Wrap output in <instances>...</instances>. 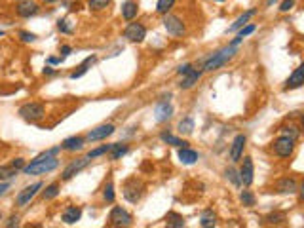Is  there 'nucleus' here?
I'll list each match as a JSON object with an SVG mask.
<instances>
[{
    "label": "nucleus",
    "instance_id": "1",
    "mask_svg": "<svg viewBox=\"0 0 304 228\" xmlns=\"http://www.w3.org/2000/svg\"><path fill=\"white\" fill-rule=\"evenodd\" d=\"M61 152V146H55V148H49L46 152L38 154L31 164H27L21 171L25 175H46V173H51L53 169L59 168V158L57 154Z\"/></svg>",
    "mask_w": 304,
    "mask_h": 228
},
{
    "label": "nucleus",
    "instance_id": "2",
    "mask_svg": "<svg viewBox=\"0 0 304 228\" xmlns=\"http://www.w3.org/2000/svg\"><path fill=\"white\" fill-rule=\"evenodd\" d=\"M238 53V46H226V48L219 49V51H215V53H211L209 57H207L206 61H204V69L202 71H217V69H220V67H224L228 61L234 57Z\"/></svg>",
    "mask_w": 304,
    "mask_h": 228
},
{
    "label": "nucleus",
    "instance_id": "3",
    "mask_svg": "<svg viewBox=\"0 0 304 228\" xmlns=\"http://www.w3.org/2000/svg\"><path fill=\"white\" fill-rule=\"evenodd\" d=\"M17 114L23 118L25 122H31V124H37L46 116V107L38 101H31V103H25L19 107Z\"/></svg>",
    "mask_w": 304,
    "mask_h": 228
},
{
    "label": "nucleus",
    "instance_id": "4",
    "mask_svg": "<svg viewBox=\"0 0 304 228\" xmlns=\"http://www.w3.org/2000/svg\"><path fill=\"white\" fill-rule=\"evenodd\" d=\"M145 194V182L137 177H131L124 182V198L131 204H137Z\"/></svg>",
    "mask_w": 304,
    "mask_h": 228
},
{
    "label": "nucleus",
    "instance_id": "5",
    "mask_svg": "<svg viewBox=\"0 0 304 228\" xmlns=\"http://www.w3.org/2000/svg\"><path fill=\"white\" fill-rule=\"evenodd\" d=\"M295 139L287 137V135H280L274 143H272V152L278 158H289L295 152Z\"/></svg>",
    "mask_w": 304,
    "mask_h": 228
},
{
    "label": "nucleus",
    "instance_id": "6",
    "mask_svg": "<svg viewBox=\"0 0 304 228\" xmlns=\"http://www.w3.org/2000/svg\"><path fill=\"white\" fill-rule=\"evenodd\" d=\"M109 225L110 227H131L133 225V217L130 211H126L120 205H114L109 213Z\"/></svg>",
    "mask_w": 304,
    "mask_h": 228
},
{
    "label": "nucleus",
    "instance_id": "7",
    "mask_svg": "<svg viewBox=\"0 0 304 228\" xmlns=\"http://www.w3.org/2000/svg\"><path fill=\"white\" fill-rule=\"evenodd\" d=\"M162 23H164V29L168 31V35H171V36H184L186 35V25L182 23V19L179 17V15L166 13Z\"/></svg>",
    "mask_w": 304,
    "mask_h": 228
},
{
    "label": "nucleus",
    "instance_id": "8",
    "mask_svg": "<svg viewBox=\"0 0 304 228\" xmlns=\"http://www.w3.org/2000/svg\"><path fill=\"white\" fill-rule=\"evenodd\" d=\"M42 188H44V182H42V181H37V182L25 186L23 190H19V194H17L15 205H17V207H25L27 204H31V200H33V198L38 194V190H42Z\"/></svg>",
    "mask_w": 304,
    "mask_h": 228
},
{
    "label": "nucleus",
    "instance_id": "9",
    "mask_svg": "<svg viewBox=\"0 0 304 228\" xmlns=\"http://www.w3.org/2000/svg\"><path fill=\"white\" fill-rule=\"evenodd\" d=\"M89 158L84 156V158H76V160H71L69 164H67V168L63 169V173H61V181H71L74 175H78L82 169H86L89 166Z\"/></svg>",
    "mask_w": 304,
    "mask_h": 228
},
{
    "label": "nucleus",
    "instance_id": "10",
    "mask_svg": "<svg viewBox=\"0 0 304 228\" xmlns=\"http://www.w3.org/2000/svg\"><path fill=\"white\" fill-rule=\"evenodd\" d=\"M124 38L133 44H141L146 38V27L143 23H130L124 29Z\"/></svg>",
    "mask_w": 304,
    "mask_h": 228
},
{
    "label": "nucleus",
    "instance_id": "11",
    "mask_svg": "<svg viewBox=\"0 0 304 228\" xmlns=\"http://www.w3.org/2000/svg\"><path fill=\"white\" fill-rule=\"evenodd\" d=\"M40 12V6H38L37 0H17L15 2V13L23 19H29L33 15H37Z\"/></svg>",
    "mask_w": 304,
    "mask_h": 228
},
{
    "label": "nucleus",
    "instance_id": "12",
    "mask_svg": "<svg viewBox=\"0 0 304 228\" xmlns=\"http://www.w3.org/2000/svg\"><path fill=\"white\" fill-rule=\"evenodd\" d=\"M170 93H168V97H162L158 103H156V107H154V118H156V122H168L173 116V107H171L170 103Z\"/></svg>",
    "mask_w": 304,
    "mask_h": 228
},
{
    "label": "nucleus",
    "instance_id": "13",
    "mask_svg": "<svg viewBox=\"0 0 304 228\" xmlns=\"http://www.w3.org/2000/svg\"><path fill=\"white\" fill-rule=\"evenodd\" d=\"M240 181H242L243 186H251V182L255 179V166H253V160L249 156H243L242 168H240Z\"/></svg>",
    "mask_w": 304,
    "mask_h": 228
},
{
    "label": "nucleus",
    "instance_id": "14",
    "mask_svg": "<svg viewBox=\"0 0 304 228\" xmlns=\"http://www.w3.org/2000/svg\"><path fill=\"white\" fill-rule=\"evenodd\" d=\"M114 132H116V128H114L112 124H103V126H97L95 130L87 132V135H86V141H89V143H95V141H103V139L110 137V135H112Z\"/></svg>",
    "mask_w": 304,
    "mask_h": 228
},
{
    "label": "nucleus",
    "instance_id": "15",
    "mask_svg": "<svg viewBox=\"0 0 304 228\" xmlns=\"http://www.w3.org/2000/svg\"><path fill=\"white\" fill-rule=\"evenodd\" d=\"M245 143H247V137L240 133V135H236L234 137V141H232V146H230V162H240L243 156V148H245Z\"/></svg>",
    "mask_w": 304,
    "mask_h": 228
},
{
    "label": "nucleus",
    "instance_id": "16",
    "mask_svg": "<svg viewBox=\"0 0 304 228\" xmlns=\"http://www.w3.org/2000/svg\"><path fill=\"white\" fill-rule=\"evenodd\" d=\"M84 144H86V137L73 135V137H67L59 146H61V150H65V152H78V150L84 148Z\"/></svg>",
    "mask_w": 304,
    "mask_h": 228
},
{
    "label": "nucleus",
    "instance_id": "17",
    "mask_svg": "<svg viewBox=\"0 0 304 228\" xmlns=\"http://www.w3.org/2000/svg\"><path fill=\"white\" fill-rule=\"evenodd\" d=\"M80 217H82V207H80V205H67V207L63 209V213H61V219H63L65 225H74V223H78Z\"/></svg>",
    "mask_w": 304,
    "mask_h": 228
},
{
    "label": "nucleus",
    "instance_id": "18",
    "mask_svg": "<svg viewBox=\"0 0 304 228\" xmlns=\"http://www.w3.org/2000/svg\"><path fill=\"white\" fill-rule=\"evenodd\" d=\"M276 190L281 194H295L299 190V181L295 177H283L276 182Z\"/></svg>",
    "mask_w": 304,
    "mask_h": 228
},
{
    "label": "nucleus",
    "instance_id": "19",
    "mask_svg": "<svg viewBox=\"0 0 304 228\" xmlns=\"http://www.w3.org/2000/svg\"><path fill=\"white\" fill-rule=\"evenodd\" d=\"M304 84V67H297L295 72H293L291 76H289V80L285 82L283 86V90H297V88H301Z\"/></svg>",
    "mask_w": 304,
    "mask_h": 228
},
{
    "label": "nucleus",
    "instance_id": "20",
    "mask_svg": "<svg viewBox=\"0 0 304 228\" xmlns=\"http://www.w3.org/2000/svg\"><path fill=\"white\" fill-rule=\"evenodd\" d=\"M202 72L204 71H198V69H192V71H188L186 74H182V80L179 88L181 90H190V88H194L198 84V80H200V76H202Z\"/></svg>",
    "mask_w": 304,
    "mask_h": 228
},
{
    "label": "nucleus",
    "instance_id": "21",
    "mask_svg": "<svg viewBox=\"0 0 304 228\" xmlns=\"http://www.w3.org/2000/svg\"><path fill=\"white\" fill-rule=\"evenodd\" d=\"M137 13H139V6H137L135 0H126L122 4V17L126 21H133L135 17H137Z\"/></svg>",
    "mask_w": 304,
    "mask_h": 228
},
{
    "label": "nucleus",
    "instance_id": "22",
    "mask_svg": "<svg viewBox=\"0 0 304 228\" xmlns=\"http://www.w3.org/2000/svg\"><path fill=\"white\" fill-rule=\"evenodd\" d=\"M198 152L196 150H192L190 146H181L179 148V160H181L184 166H192V164H196L198 162Z\"/></svg>",
    "mask_w": 304,
    "mask_h": 228
},
{
    "label": "nucleus",
    "instance_id": "23",
    "mask_svg": "<svg viewBox=\"0 0 304 228\" xmlns=\"http://www.w3.org/2000/svg\"><path fill=\"white\" fill-rule=\"evenodd\" d=\"M255 13H257L255 8H251V10H247L245 13H242V15H240V17H238V19H236V21H234V23H232L230 27H228V33H234V31L242 29L243 25H247V21H249V19H251V17H253Z\"/></svg>",
    "mask_w": 304,
    "mask_h": 228
},
{
    "label": "nucleus",
    "instance_id": "24",
    "mask_svg": "<svg viewBox=\"0 0 304 228\" xmlns=\"http://www.w3.org/2000/svg\"><path fill=\"white\" fill-rule=\"evenodd\" d=\"M95 61H97V57H95V55H89V57H86V59L82 61V65L78 67V71L71 72V78H73V80H76V78H80V76H84L86 72L89 71V67H91V65H93Z\"/></svg>",
    "mask_w": 304,
    "mask_h": 228
},
{
    "label": "nucleus",
    "instance_id": "25",
    "mask_svg": "<svg viewBox=\"0 0 304 228\" xmlns=\"http://www.w3.org/2000/svg\"><path fill=\"white\" fill-rule=\"evenodd\" d=\"M160 139H162L164 143L171 144V146H177V148H181V146H188V141H182V139L175 137V135L170 132H162L160 133Z\"/></svg>",
    "mask_w": 304,
    "mask_h": 228
},
{
    "label": "nucleus",
    "instance_id": "26",
    "mask_svg": "<svg viewBox=\"0 0 304 228\" xmlns=\"http://www.w3.org/2000/svg\"><path fill=\"white\" fill-rule=\"evenodd\" d=\"M128 150H130V146L126 143H112V148H110V160L112 162H116V160H120L122 156H126L128 154Z\"/></svg>",
    "mask_w": 304,
    "mask_h": 228
},
{
    "label": "nucleus",
    "instance_id": "27",
    "mask_svg": "<svg viewBox=\"0 0 304 228\" xmlns=\"http://www.w3.org/2000/svg\"><path fill=\"white\" fill-rule=\"evenodd\" d=\"M217 225V215L213 209H206L202 215H200V227L209 228V227H215Z\"/></svg>",
    "mask_w": 304,
    "mask_h": 228
},
{
    "label": "nucleus",
    "instance_id": "28",
    "mask_svg": "<svg viewBox=\"0 0 304 228\" xmlns=\"http://www.w3.org/2000/svg\"><path fill=\"white\" fill-rule=\"evenodd\" d=\"M166 225L170 228H182L184 227V217L175 213V211H170L168 217H166Z\"/></svg>",
    "mask_w": 304,
    "mask_h": 228
},
{
    "label": "nucleus",
    "instance_id": "29",
    "mask_svg": "<svg viewBox=\"0 0 304 228\" xmlns=\"http://www.w3.org/2000/svg\"><path fill=\"white\" fill-rule=\"evenodd\" d=\"M179 133L181 135H190V133L194 132V120L190 118V116H186V118H182L181 122H179Z\"/></svg>",
    "mask_w": 304,
    "mask_h": 228
},
{
    "label": "nucleus",
    "instance_id": "30",
    "mask_svg": "<svg viewBox=\"0 0 304 228\" xmlns=\"http://www.w3.org/2000/svg\"><path fill=\"white\" fill-rule=\"evenodd\" d=\"M110 2L112 0H89L87 2V8H89V12H103V10L109 8Z\"/></svg>",
    "mask_w": 304,
    "mask_h": 228
},
{
    "label": "nucleus",
    "instance_id": "31",
    "mask_svg": "<svg viewBox=\"0 0 304 228\" xmlns=\"http://www.w3.org/2000/svg\"><path fill=\"white\" fill-rule=\"evenodd\" d=\"M280 132H281V135H287V137H291V139H295V141L301 137V128H299V126H295V124L283 126Z\"/></svg>",
    "mask_w": 304,
    "mask_h": 228
},
{
    "label": "nucleus",
    "instance_id": "32",
    "mask_svg": "<svg viewBox=\"0 0 304 228\" xmlns=\"http://www.w3.org/2000/svg\"><path fill=\"white\" fill-rule=\"evenodd\" d=\"M17 173H19V171L15 168H12L10 164H8V166H0V181H10V179H13Z\"/></svg>",
    "mask_w": 304,
    "mask_h": 228
},
{
    "label": "nucleus",
    "instance_id": "33",
    "mask_svg": "<svg viewBox=\"0 0 304 228\" xmlns=\"http://www.w3.org/2000/svg\"><path fill=\"white\" fill-rule=\"evenodd\" d=\"M110 148H112V143H110V144H103V146H99V148H93V150H89L86 156L89 158V160H95V158L103 156V154H109Z\"/></svg>",
    "mask_w": 304,
    "mask_h": 228
},
{
    "label": "nucleus",
    "instance_id": "34",
    "mask_svg": "<svg viewBox=\"0 0 304 228\" xmlns=\"http://www.w3.org/2000/svg\"><path fill=\"white\" fill-rule=\"evenodd\" d=\"M59 196V182H51L49 186H46V190L42 192V198L44 200H53Z\"/></svg>",
    "mask_w": 304,
    "mask_h": 228
},
{
    "label": "nucleus",
    "instance_id": "35",
    "mask_svg": "<svg viewBox=\"0 0 304 228\" xmlns=\"http://www.w3.org/2000/svg\"><path fill=\"white\" fill-rule=\"evenodd\" d=\"M240 200H242V204L245 205V207H253V205L257 204L255 194L251 192V190H242V192H240Z\"/></svg>",
    "mask_w": 304,
    "mask_h": 228
},
{
    "label": "nucleus",
    "instance_id": "36",
    "mask_svg": "<svg viewBox=\"0 0 304 228\" xmlns=\"http://www.w3.org/2000/svg\"><path fill=\"white\" fill-rule=\"evenodd\" d=\"M173 6H175V0H158V4H156V12L162 13V15H166V13L171 12Z\"/></svg>",
    "mask_w": 304,
    "mask_h": 228
},
{
    "label": "nucleus",
    "instance_id": "37",
    "mask_svg": "<svg viewBox=\"0 0 304 228\" xmlns=\"http://www.w3.org/2000/svg\"><path fill=\"white\" fill-rule=\"evenodd\" d=\"M103 198H105L107 204H112V202H114V184H112V181H109V182L105 184V188H103Z\"/></svg>",
    "mask_w": 304,
    "mask_h": 228
},
{
    "label": "nucleus",
    "instance_id": "38",
    "mask_svg": "<svg viewBox=\"0 0 304 228\" xmlns=\"http://www.w3.org/2000/svg\"><path fill=\"white\" fill-rule=\"evenodd\" d=\"M224 177H226V179H230L236 186H240V184H242V181H240V173H238L234 168L226 169V171H224Z\"/></svg>",
    "mask_w": 304,
    "mask_h": 228
},
{
    "label": "nucleus",
    "instance_id": "39",
    "mask_svg": "<svg viewBox=\"0 0 304 228\" xmlns=\"http://www.w3.org/2000/svg\"><path fill=\"white\" fill-rule=\"evenodd\" d=\"M57 29H59V33H65V35H71L74 31L69 19H59V21H57Z\"/></svg>",
    "mask_w": 304,
    "mask_h": 228
},
{
    "label": "nucleus",
    "instance_id": "40",
    "mask_svg": "<svg viewBox=\"0 0 304 228\" xmlns=\"http://www.w3.org/2000/svg\"><path fill=\"white\" fill-rule=\"evenodd\" d=\"M238 31H240V33H238V38H245V36H249V35H253V33H255L257 31V25H245V27H242V29H238Z\"/></svg>",
    "mask_w": 304,
    "mask_h": 228
},
{
    "label": "nucleus",
    "instance_id": "41",
    "mask_svg": "<svg viewBox=\"0 0 304 228\" xmlns=\"http://www.w3.org/2000/svg\"><path fill=\"white\" fill-rule=\"evenodd\" d=\"M266 221L270 225H280V223L285 221V213H270V215L266 217Z\"/></svg>",
    "mask_w": 304,
    "mask_h": 228
},
{
    "label": "nucleus",
    "instance_id": "42",
    "mask_svg": "<svg viewBox=\"0 0 304 228\" xmlns=\"http://www.w3.org/2000/svg\"><path fill=\"white\" fill-rule=\"evenodd\" d=\"M19 38H21V42H25V44H31V42L37 40V35L35 33H29V31H19Z\"/></svg>",
    "mask_w": 304,
    "mask_h": 228
},
{
    "label": "nucleus",
    "instance_id": "43",
    "mask_svg": "<svg viewBox=\"0 0 304 228\" xmlns=\"http://www.w3.org/2000/svg\"><path fill=\"white\" fill-rule=\"evenodd\" d=\"M293 6H295V0H283L280 4V12H289V10H293Z\"/></svg>",
    "mask_w": 304,
    "mask_h": 228
},
{
    "label": "nucleus",
    "instance_id": "44",
    "mask_svg": "<svg viewBox=\"0 0 304 228\" xmlns=\"http://www.w3.org/2000/svg\"><path fill=\"white\" fill-rule=\"evenodd\" d=\"M10 166H12V168H15V169H17V171H21V169H23L25 166H27V164H25L23 158H13L12 164H10Z\"/></svg>",
    "mask_w": 304,
    "mask_h": 228
},
{
    "label": "nucleus",
    "instance_id": "45",
    "mask_svg": "<svg viewBox=\"0 0 304 228\" xmlns=\"http://www.w3.org/2000/svg\"><path fill=\"white\" fill-rule=\"evenodd\" d=\"M8 190H10V182L8 181H0V196H4Z\"/></svg>",
    "mask_w": 304,
    "mask_h": 228
},
{
    "label": "nucleus",
    "instance_id": "46",
    "mask_svg": "<svg viewBox=\"0 0 304 228\" xmlns=\"http://www.w3.org/2000/svg\"><path fill=\"white\" fill-rule=\"evenodd\" d=\"M192 69H194V67H192V65H190V63H186V65H181V67H179V69H177V72H179V74H186V72L188 71H192Z\"/></svg>",
    "mask_w": 304,
    "mask_h": 228
},
{
    "label": "nucleus",
    "instance_id": "47",
    "mask_svg": "<svg viewBox=\"0 0 304 228\" xmlns=\"http://www.w3.org/2000/svg\"><path fill=\"white\" fill-rule=\"evenodd\" d=\"M17 225H19V217H17V215H12V217H10V221L6 223V227H8V228L17 227Z\"/></svg>",
    "mask_w": 304,
    "mask_h": 228
},
{
    "label": "nucleus",
    "instance_id": "48",
    "mask_svg": "<svg viewBox=\"0 0 304 228\" xmlns=\"http://www.w3.org/2000/svg\"><path fill=\"white\" fill-rule=\"evenodd\" d=\"M61 53H63V57H67V55L73 53V48L71 46H61Z\"/></svg>",
    "mask_w": 304,
    "mask_h": 228
},
{
    "label": "nucleus",
    "instance_id": "49",
    "mask_svg": "<svg viewBox=\"0 0 304 228\" xmlns=\"http://www.w3.org/2000/svg\"><path fill=\"white\" fill-rule=\"evenodd\" d=\"M63 59H65V57H49L48 63H49V65H57V63H61Z\"/></svg>",
    "mask_w": 304,
    "mask_h": 228
},
{
    "label": "nucleus",
    "instance_id": "50",
    "mask_svg": "<svg viewBox=\"0 0 304 228\" xmlns=\"http://www.w3.org/2000/svg\"><path fill=\"white\" fill-rule=\"evenodd\" d=\"M55 69H51V67H44V74H48V76H51V74H55Z\"/></svg>",
    "mask_w": 304,
    "mask_h": 228
},
{
    "label": "nucleus",
    "instance_id": "51",
    "mask_svg": "<svg viewBox=\"0 0 304 228\" xmlns=\"http://www.w3.org/2000/svg\"><path fill=\"white\" fill-rule=\"evenodd\" d=\"M40 2H44V4H55V2H59V0H40Z\"/></svg>",
    "mask_w": 304,
    "mask_h": 228
},
{
    "label": "nucleus",
    "instance_id": "52",
    "mask_svg": "<svg viewBox=\"0 0 304 228\" xmlns=\"http://www.w3.org/2000/svg\"><path fill=\"white\" fill-rule=\"evenodd\" d=\"M278 0H266V6H272V4H276Z\"/></svg>",
    "mask_w": 304,
    "mask_h": 228
},
{
    "label": "nucleus",
    "instance_id": "53",
    "mask_svg": "<svg viewBox=\"0 0 304 228\" xmlns=\"http://www.w3.org/2000/svg\"><path fill=\"white\" fill-rule=\"evenodd\" d=\"M0 36H4V31H0Z\"/></svg>",
    "mask_w": 304,
    "mask_h": 228
},
{
    "label": "nucleus",
    "instance_id": "54",
    "mask_svg": "<svg viewBox=\"0 0 304 228\" xmlns=\"http://www.w3.org/2000/svg\"><path fill=\"white\" fill-rule=\"evenodd\" d=\"M2 219H4V217H2V213H0V221H2Z\"/></svg>",
    "mask_w": 304,
    "mask_h": 228
},
{
    "label": "nucleus",
    "instance_id": "55",
    "mask_svg": "<svg viewBox=\"0 0 304 228\" xmlns=\"http://www.w3.org/2000/svg\"><path fill=\"white\" fill-rule=\"evenodd\" d=\"M217 2H224V0H217Z\"/></svg>",
    "mask_w": 304,
    "mask_h": 228
},
{
    "label": "nucleus",
    "instance_id": "56",
    "mask_svg": "<svg viewBox=\"0 0 304 228\" xmlns=\"http://www.w3.org/2000/svg\"><path fill=\"white\" fill-rule=\"evenodd\" d=\"M12 2H17V0H12Z\"/></svg>",
    "mask_w": 304,
    "mask_h": 228
}]
</instances>
